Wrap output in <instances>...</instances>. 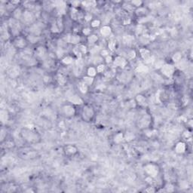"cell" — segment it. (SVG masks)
<instances>
[{
	"label": "cell",
	"mask_w": 193,
	"mask_h": 193,
	"mask_svg": "<svg viewBox=\"0 0 193 193\" xmlns=\"http://www.w3.org/2000/svg\"><path fill=\"white\" fill-rule=\"evenodd\" d=\"M97 73H104L106 70V65L105 64H100L96 66Z\"/></svg>",
	"instance_id": "cell-36"
},
{
	"label": "cell",
	"mask_w": 193,
	"mask_h": 193,
	"mask_svg": "<svg viewBox=\"0 0 193 193\" xmlns=\"http://www.w3.org/2000/svg\"><path fill=\"white\" fill-rule=\"evenodd\" d=\"M86 41H87L88 44L91 45H95L99 41V36L96 33H91V35L86 37Z\"/></svg>",
	"instance_id": "cell-21"
},
{
	"label": "cell",
	"mask_w": 193,
	"mask_h": 193,
	"mask_svg": "<svg viewBox=\"0 0 193 193\" xmlns=\"http://www.w3.org/2000/svg\"><path fill=\"white\" fill-rule=\"evenodd\" d=\"M113 58H114V57H112V55H109V56L106 57H105L104 59V62H105V64H112Z\"/></svg>",
	"instance_id": "cell-41"
},
{
	"label": "cell",
	"mask_w": 193,
	"mask_h": 193,
	"mask_svg": "<svg viewBox=\"0 0 193 193\" xmlns=\"http://www.w3.org/2000/svg\"><path fill=\"white\" fill-rule=\"evenodd\" d=\"M149 189H145V191L148 192H155L156 191V189H155V187H152V186H151V187H149Z\"/></svg>",
	"instance_id": "cell-43"
},
{
	"label": "cell",
	"mask_w": 193,
	"mask_h": 193,
	"mask_svg": "<svg viewBox=\"0 0 193 193\" xmlns=\"http://www.w3.org/2000/svg\"><path fill=\"white\" fill-rule=\"evenodd\" d=\"M5 115V112H4V110L3 109H2L1 110V120H2V124H4V123H6L8 120V118H9V114L6 115V116H4Z\"/></svg>",
	"instance_id": "cell-40"
},
{
	"label": "cell",
	"mask_w": 193,
	"mask_h": 193,
	"mask_svg": "<svg viewBox=\"0 0 193 193\" xmlns=\"http://www.w3.org/2000/svg\"><path fill=\"white\" fill-rule=\"evenodd\" d=\"M2 143V147L5 149H13L15 146V144L14 141L11 139H6Z\"/></svg>",
	"instance_id": "cell-24"
},
{
	"label": "cell",
	"mask_w": 193,
	"mask_h": 193,
	"mask_svg": "<svg viewBox=\"0 0 193 193\" xmlns=\"http://www.w3.org/2000/svg\"><path fill=\"white\" fill-rule=\"evenodd\" d=\"M139 54L144 61H146L152 57V52L146 48H141L139 49Z\"/></svg>",
	"instance_id": "cell-19"
},
{
	"label": "cell",
	"mask_w": 193,
	"mask_h": 193,
	"mask_svg": "<svg viewBox=\"0 0 193 193\" xmlns=\"http://www.w3.org/2000/svg\"><path fill=\"white\" fill-rule=\"evenodd\" d=\"M112 33V29L109 25H103L100 28V34L104 38H107L111 36Z\"/></svg>",
	"instance_id": "cell-15"
},
{
	"label": "cell",
	"mask_w": 193,
	"mask_h": 193,
	"mask_svg": "<svg viewBox=\"0 0 193 193\" xmlns=\"http://www.w3.org/2000/svg\"><path fill=\"white\" fill-rule=\"evenodd\" d=\"M61 61L65 66H69L73 63L74 58H73V56L70 55V54H65L64 56H63V57L61 58Z\"/></svg>",
	"instance_id": "cell-23"
},
{
	"label": "cell",
	"mask_w": 193,
	"mask_h": 193,
	"mask_svg": "<svg viewBox=\"0 0 193 193\" xmlns=\"http://www.w3.org/2000/svg\"><path fill=\"white\" fill-rule=\"evenodd\" d=\"M55 80L59 85L64 86L67 82V78L65 76V75L61 73H57L55 75Z\"/></svg>",
	"instance_id": "cell-20"
},
{
	"label": "cell",
	"mask_w": 193,
	"mask_h": 193,
	"mask_svg": "<svg viewBox=\"0 0 193 193\" xmlns=\"http://www.w3.org/2000/svg\"><path fill=\"white\" fill-rule=\"evenodd\" d=\"M64 39L66 44H71L74 46L78 45L81 43V36L76 33H68L66 35V36H64Z\"/></svg>",
	"instance_id": "cell-9"
},
{
	"label": "cell",
	"mask_w": 193,
	"mask_h": 193,
	"mask_svg": "<svg viewBox=\"0 0 193 193\" xmlns=\"http://www.w3.org/2000/svg\"><path fill=\"white\" fill-rule=\"evenodd\" d=\"M164 61H162V60H159V61H156V63H155V66H156V68H158L159 69H160V68L164 65Z\"/></svg>",
	"instance_id": "cell-42"
},
{
	"label": "cell",
	"mask_w": 193,
	"mask_h": 193,
	"mask_svg": "<svg viewBox=\"0 0 193 193\" xmlns=\"http://www.w3.org/2000/svg\"><path fill=\"white\" fill-rule=\"evenodd\" d=\"M129 3L132 6L133 8H134V9L144 6V2L140 0H134V1H131Z\"/></svg>",
	"instance_id": "cell-33"
},
{
	"label": "cell",
	"mask_w": 193,
	"mask_h": 193,
	"mask_svg": "<svg viewBox=\"0 0 193 193\" xmlns=\"http://www.w3.org/2000/svg\"><path fill=\"white\" fill-rule=\"evenodd\" d=\"M134 14L135 15L139 18H145L146 16L149 14V10L148 8L145 7V6H142L140 8H138L134 9Z\"/></svg>",
	"instance_id": "cell-16"
},
{
	"label": "cell",
	"mask_w": 193,
	"mask_h": 193,
	"mask_svg": "<svg viewBox=\"0 0 193 193\" xmlns=\"http://www.w3.org/2000/svg\"><path fill=\"white\" fill-rule=\"evenodd\" d=\"M144 171L147 177L151 179L156 178L160 174V167L159 164L154 162L146 163L144 166Z\"/></svg>",
	"instance_id": "cell-5"
},
{
	"label": "cell",
	"mask_w": 193,
	"mask_h": 193,
	"mask_svg": "<svg viewBox=\"0 0 193 193\" xmlns=\"http://www.w3.org/2000/svg\"><path fill=\"white\" fill-rule=\"evenodd\" d=\"M137 52H136V51L134 49H131L129 50V51H128L127 52V56L128 57V59L130 60H133L134 59V58L137 57Z\"/></svg>",
	"instance_id": "cell-37"
},
{
	"label": "cell",
	"mask_w": 193,
	"mask_h": 193,
	"mask_svg": "<svg viewBox=\"0 0 193 193\" xmlns=\"http://www.w3.org/2000/svg\"><path fill=\"white\" fill-rule=\"evenodd\" d=\"M181 137L183 138V140L185 141V142L186 141L190 140L191 138H192V133L189 131H188V130H186V131H184L183 132Z\"/></svg>",
	"instance_id": "cell-34"
},
{
	"label": "cell",
	"mask_w": 193,
	"mask_h": 193,
	"mask_svg": "<svg viewBox=\"0 0 193 193\" xmlns=\"http://www.w3.org/2000/svg\"><path fill=\"white\" fill-rule=\"evenodd\" d=\"M29 40L26 36L24 35H17L15 36H13L11 39V44L12 46L17 50H24L29 45Z\"/></svg>",
	"instance_id": "cell-4"
},
{
	"label": "cell",
	"mask_w": 193,
	"mask_h": 193,
	"mask_svg": "<svg viewBox=\"0 0 193 193\" xmlns=\"http://www.w3.org/2000/svg\"><path fill=\"white\" fill-rule=\"evenodd\" d=\"M97 71H96V68L95 66H89V67L86 69V75L90 76V77L95 78V76L97 75Z\"/></svg>",
	"instance_id": "cell-25"
},
{
	"label": "cell",
	"mask_w": 193,
	"mask_h": 193,
	"mask_svg": "<svg viewBox=\"0 0 193 193\" xmlns=\"http://www.w3.org/2000/svg\"><path fill=\"white\" fill-rule=\"evenodd\" d=\"M159 71L164 77L167 79H172L175 74L176 67L173 64L164 63V65L160 68Z\"/></svg>",
	"instance_id": "cell-6"
},
{
	"label": "cell",
	"mask_w": 193,
	"mask_h": 193,
	"mask_svg": "<svg viewBox=\"0 0 193 193\" xmlns=\"http://www.w3.org/2000/svg\"><path fill=\"white\" fill-rule=\"evenodd\" d=\"M63 152L64 156L66 157H74L79 153V149L76 146L73 144H67L65 145L63 147Z\"/></svg>",
	"instance_id": "cell-10"
},
{
	"label": "cell",
	"mask_w": 193,
	"mask_h": 193,
	"mask_svg": "<svg viewBox=\"0 0 193 193\" xmlns=\"http://www.w3.org/2000/svg\"><path fill=\"white\" fill-rule=\"evenodd\" d=\"M96 116V110L92 105L84 104L81 105L80 109V117L85 122L90 123L94 120Z\"/></svg>",
	"instance_id": "cell-2"
},
{
	"label": "cell",
	"mask_w": 193,
	"mask_h": 193,
	"mask_svg": "<svg viewBox=\"0 0 193 193\" xmlns=\"http://www.w3.org/2000/svg\"><path fill=\"white\" fill-rule=\"evenodd\" d=\"M81 33L83 36L87 37L89 35H91V33H93V29L90 26H84V27H82L81 29Z\"/></svg>",
	"instance_id": "cell-31"
},
{
	"label": "cell",
	"mask_w": 193,
	"mask_h": 193,
	"mask_svg": "<svg viewBox=\"0 0 193 193\" xmlns=\"http://www.w3.org/2000/svg\"><path fill=\"white\" fill-rule=\"evenodd\" d=\"M34 20L35 15L33 14V12L30 11V10L25 9L24 14H23L22 18H21V21H23V22L25 23V24H33V23L34 22Z\"/></svg>",
	"instance_id": "cell-14"
},
{
	"label": "cell",
	"mask_w": 193,
	"mask_h": 193,
	"mask_svg": "<svg viewBox=\"0 0 193 193\" xmlns=\"http://www.w3.org/2000/svg\"><path fill=\"white\" fill-rule=\"evenodd\" d=\"M81 80L83 82L85 83V84L87 85L90 88V87H91V86H92L93 85H94L95 79H94V78L90 77V76H87V75H85V76H82V78H81Z\"/></svg>",
	"instance_id": "cell-26"
},
{
	"label": "cell",
	"mask_w": 193,
	"mask_h": 193,
	"mask_svg": "<svg viewBox=\"0 0 193 193\" xmlns=\"http://www.w3.org/2000/svg\"><path fill=\"white\" fill-rule=\"evenodd\" d=\"M135 102L138 106H140V107H145V106H147L148 104V100L147 98L146 97V96L142 94H138L135 96Z\"/></svg>",
	"instance_id": "cell-17"
},
{
	"label": "cell",
	"mask_w": 193,
	"mask_h": 193,
	"mask_svg": "<svg viewBox=\"0 0 193 193\" xmlns=\"http://www.w3.org/2000/svg\"><path fill=\"white\" fill-rule=\"evenodd\" d=\"M19 136L24 143L29 145L39 144L41 141V134L36 130L30 128H22L20 130Z\"/></svg>",
	"instance_id": "cell-1"
},
{
	"label": "cell",
	"mask_w": 193,
	"mask_h": 193,
	"mask_svg": "<svg viewBox=\"0 0 193 193\" xmlns=\"http://www.w3.org/2000/svg\"><path fill=\"white\" fill-rule=\"evenodd\" d=\"M116 45H117V44H116V40H114V39H110V40L108 41L107 42V49L109 50L110 52H112V51H114L115 50H116Z\"/></svg>",
	"instance_id": "cell-32"
},
{
	"label": "cell",
	"mask_w": 193,
	"mask_h": 193,
	"mask_svg": "<svg viewBox=\"0 0 193 193\" xmlns=\"http://www.w3.org/2000/svg\"><path fill=\"white\" fill-rule=\"evenodd\" d=\"M101 24H102L101 20L98 19V18H94V19H93L92 21L89 23V26H91L93 30L97 29V28L100 27Z\"/></svg>",
	"instance_id": "cell-27"
},
{
	"label": "cell",
	"mask_w": 193,
	"mask_h": 193,
	"mask_svg": "<svg viewBox=\"0 0 193 193\" xmlns=\"http://www.w3.org/2000/svg\"><path fill=\"white\" fill-rule=\"evenodd\" d=\"M69 16L73 21L79 22V21L84 20L85 12H82L79 8H73L72 7L69 11Z\"/></svg>",
	"instance_id": "cell-11"
},
{
	"label": "cell",
	"mask_w": 193,
	"mask_h": 193,
	"mask_svg": "<svg viewBox=\"0 0 193 193\" xmlns=\"http://www.w3.org/2000/svg\"><path fill=\"white\" fill-rule=\"evenodd\" d=\"M110 55V51L107 49V48H104V49H101L100 51V56L104 59L105 57H106L107 56Z\"/></svg>",
	"instance_id": "cell-38"
},
{
	"label": "cell",
	"mask_w": 193,
	"mask_h": 193,
	"mask_svg": "<svg viewBox=\"0 0 193 193\" xmlns=\"http://www.w3.org/2000/svg\"><path fill=\"white\" fill-rule=\"evenodd\" d=\"M24 10L25 8H22L20 6H18L16 8H14V11H11V15H12L13 19L17 20V21H21Z\"/></svg>",
	"instance_id": "cell-18"
},
{
	"label": "cell",
	"mask_w": 193,
	"mask_h": 193,
	"mask_svg": "<svg viewBox=\"0 0 193 193\" xmlns=\"http://www.w3.org/2000/svg\"><path fill=\"white\" fill-rule=\"evenodd\" d=\"M76 48H77V50L79 51V52L80 53L81 55H84V54H86L88 53V51H89V49H88V47L86 45H85L84 43H80L79 45H78L76 46Z\"/></svg>",
	"instance_id": "cell-28"
},
{
	"label": "cell",
	"mask_w": 193,
	"mask_h": 193,
	"mask_svg": "<svg viewBox=\"0 0 193 193\" xmlns=\"http://www.w3.org/2000/svg\"><path fill=\"white\" fill-rule=\"evenodd\" d=\"M94 17H93L92 14H91L90 12H86L85 13V16H84V21H85L86 23H89L91 22V21H92L93 19H94Z\"/></svg>",
	"instance_id": "cell-39"
},
{
	"label": "cell",
	"mask_w": 193,
	"mask_h": 193,
	"mask_svg": "<svg viewBox=\"0 0 193 193\" xmlns=\"http://www.w3.org/2000/svg\"><path fill=\"white\" fill-rule=\"evenodd\" d=\"M174 151L178 155H183L186 153L187 151V144L183 140L178 141V142L174 145Z\"/></svg>",
	"instance_id": "cell-13"
},
{
	"label": "cell",
	"mask_w": 193,
	"mask_h": 193,
	"mask_svg": "<svg viewBox=\"0 0 193 193\" xmlns=\"http://www.w3.org/2000/svg\"><path fill=\"white\" fill-rule=\"evenodd\" d=\"M124 140V134L122 132H119L117 134H116L113 137V141H114L115 144H120L122 142V140Z\"/></svg>",
	"instance_id": "cell-29"
},
{
	"label": "cell",
	"mask_w": 193,
	"mask_h": 193,
	"mask_svg": "<svg viewBox=\"0 0 193 193\" xmlns=\"http://www.w3.org/2000/svg\"><path fill=\"white\" fill-rule=\"evenodd\" d=\"M171 59H172L173 62L175 63V64H178L182 60V53L179 51H175L172 57H171Z\"/></svg>",
	"instance_id": "cell-30"
},
{
	"label": "cell",
	"mask_w": 193,
	"mask_h": 193,
	"mask_svg": "<svg viewBox=\"0 0 193 193\" xmlns=\"http://www.w3.org/2000/svg\"><path fill=\"white\" fill-rule=\"evenodd\" d=\"M36 59L38 60H45L48 55V50L45 46L42 45H38L36 46L33 52Z\"/></svg>",
	"instance_id": "cell-8"
},
{
	"label": "cell",
	"mask_w": 193,
	"mask_h": 193,
	"mask_svg": "<svg viewBox=\"0 0 193 193\" xmlns=\"http://www.w3.org/2000/svg\"><path fill=\"white\" fill-rule=\"evenodd\" d=\"M18 156H20V158L24 159V160H32V159H35L38 157L39 153L35 149L25 148V149L20 150Z\"/></svg>",
	"instance_id": "cell-7"
},
{
	"label": "cell",
	"mask_w": 193,
	"mask_h": 193,
	"mask_svg": "<svg viewBox=\"0 0 193 193\" xmlns=\"http://www.w3.org/2000/svg\"><path fill=\"white\" fill-rule=\"evenodd\" d=\"M77 113L76 105L67 102L61 106V114L65 119H72Z\"/></svg>",
	"instance_id": "cell-3"
},
{
	"label": "cell",
	"mask_w": 193,
	"mask_h": 193,
	"mask_svg": "<svg viewBox=\"0 0 193 193\" xmlns=\"http://www.w3.org/2000/svg\"><path fill=\"white\" fill-rule=\"evenodd\" d=\"M136 71L140 73H146L149 72V68L147 66H145V65H140V66H137Z\"/></svg>",
	"instance_id": "cell-35"
},
{
	"label": "cell",
	"mask_w": 193,
	"mask_h": 193,
	"mask_svg": "<svg viewBox=\"0 0 193 193\" xmlns=\"http://www.w3.org/2000/svg\"><path fill=\"white\" fill-rule=\"evenodd\" d=\"M112 64L114 65L115 67L121 68V69H124L128 64V61L124 57L117 55L114 57L113 58Z\"/></svg>",
	"instance_id": "cell-12"
},
{
	"label": "cell",
	"mask_w": 193,
	"mask_h": 193,
	"mask_svg": "<svg viewBox=\"0 0 193 193\" xmlns=\"http://www.w3.org/2000/svg\"><path fill=\"white\" fill-rule=\"evenodd\" d=\"M77 89L81 94H86L88 92H89V87L85 84V83L83 82V81L80 79L77 84Z\"/></svg>",
	"instance_id": "cell-22"
}]
</instances>
